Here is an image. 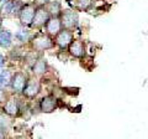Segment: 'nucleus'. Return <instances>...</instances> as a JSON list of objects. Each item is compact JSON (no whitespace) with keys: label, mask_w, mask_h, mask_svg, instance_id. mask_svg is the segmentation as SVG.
Returning <instances> with one entry per match:
<instances>
[{"label":"nucleus","mask_w":148,"mask_h":139,"mask_svg":"<svg viewBox=\"0 0 148 139\" xmlns=\"http://www.w3.org/2000/svg\"><path fill=\"white\" fill-rule=\"evenodd\" d=\"M30 46L35 52H43L47 50H52L54 47V39L46 32H38L36 35H32L30 39Z\"/></svg>","instance_id":"1"},{"label":"nucleus","mask_w":148,"mask_h":139,"mask_svg":"<svg viewBox=\"0 0 148 139\" xmlns=\"http://www.w3.org/2000/svg\"><path fill=\"white\" fill-rule=\"evenodd\" d=\"M59 20L63 29H68L74 31L79 25V16H78L77 10L74 9H62L59 14Z\"/></svg>","instance_id":"2"},{"label":"nucleus","mask_w":148,"mask_h":139,"mask_svg":"<svg viewBox=\"0 0 148 139\" xmlns=\"http://www.w3.org/2000/svg\"><path fill=\"white\" fill-rule=\"evenodd\" d=\"M36 5L34 3H26L22 4L20 10L17 13V19L20 21L21 26L24 27H31L32 20L35 16V11H36Z\"/></svg>","instance_id":"3"},{"label":"nucleus","mask_w":148,"mask_h":139,"mask_svg":"<svg viewBox=\"0 0 148 139\" xmlns=\"http://www.w3.org/2000/svg\"><path fill=\"white\" fill-rule=\"evenodd\" d=\"M0 112L9 115L10 118L18 117L20 112H21L20 102H18L17 98H15V97H9V98L3 101V106H1V108H0Z\"/></svg>","instance_id":"4"},{"label":"nucleus","mask_w":148,"mask_h":139,"mask_svg":"<svg viewBox=\"0 0 148 139\" xmlns=\"http://www.w3.org/2000/svg\"><path fill=\"white\" fill-rule=\"evenodd\" d=\"M41 92V81L38 77H29L26 85L22 90V96L27 99H35Z\"/></svg>","instance_id":"5"},{"label":"nucleus","mask_w":148,"mask_h":139,"mask_svg":"<svg viewBox=\"0 0 148 139\" xmlns=\"http://www.w3.org/2000/svg\"><path fill=\"white\" fill-rule=\"evenodd\" d=\"M21 0H3L1 8H0V14L3 17H14L17 16V13L22 5Z\"/></svg>","instance_id":"6"},{"label":"nucleus","mask_w":148,"mask_h":139,"mask_svg":"<svg viewBox=\"0 0 148 139\" xmlns=\"http://www.w3.org/2000/svg\"><path fill=\"white\" fill-rule=\"evenodd\" d=\"M49 17H51V14L48 13L47 8L46 6H37L31 27L32 29H36V30H42L46 25V22L49 20Z\"/></svg>","instance_id":"7"},{"label":"nucleus","mask_w":148,"mask_h":139,"mask_svg":"<svg viewBox=\"0 0 148 139\" xmlns=\"http://www.w3.org/2000/svg\"><path fill=\"white\" fill-rule=\"evenodd\" d=\"M27 80H29V77L25 72L22 71H17L15 73H12L11 76V81H10V88L12 91L14 95H21L22 93V90H24V87L26 85Z\"/></svg>","instance_id":"8"},{"label":"nucleus","mask_w":148,"mask_h":139,"mask_svg":"<svg viewBox=\"0 0 148 139\" xmlns=\"http://www.w3.org/2000/svg\"><path fill=\"white\" fill-rule=\"evenodd\" d=\"M53 39H54V45L57 46L59 50L66 51L68 49L69 44H71L72 40L74 39V32L68 29H62Z\"/></svg>","instance_id":"9"},{"label":"nucleus","mask_w":148,"mask_h":139,"mask_svg":"<svg viewBox=\"0 0 148 139\" xmlns=\"http://www.w3.org/2000/svg\"><path fill=\"white\" fill-rule=\"evenodd\" d=\"M68 55L75 58H83L86 54V47H85V42L80 39H73L72 42L68 46Z\"/></svg>","instance_id":"10"},{"label":"nucleus","mask_w":148,"mask_h":139,"mask_svg":"<svg viewBox=\"0 0 148 139\" xmlns=\"http://www.w3.org/2000/svg\"><path fill=\"white\" fill-rule=\"evenodd\" d=\"M38 107L42 113H52L58 107V99L53 95L45 96L38 102Z\"/></svg>","instance_id":"11"},{"label":"nucleus","mask_w":148,"mask_h":139,"mask_svg":"<svg viewBox=\"0 0 148 139\" xmlns=\"http://www.w3.org/2000/svg\"><path fill=\"white\" fill-rule=\"evenodd\" d=\"M43 29L46 30L45 31L46 34H48L49 36L54 38V36L63 29L62 24H61V20H59V16H51L49 20L46 22V25H45Z\"/></svg>","instance_id":"12"},{"label":"nucleus","mask_w":148,"mask_h":139,"mask_svg":"<svg viewBox=\"0 0 148 139\" xmlns=\"http://www.w3.org/2000/svg\"><path fill=\"white\" fill-rule=\"evenodd\" d=\"M48 70H49V66H48L47 61H46L43 57L37 58L31 66V71H32V73H34V76L38 77V78L43 77L46 73L48 72Z\"/></svg>","instance_id":"13"},{"label":"nucleus","mask_w":148,"mask_h":139,"mask_svg":"<svg viewBox=\"0 0 148 139\" xmlns=\"http://www.w3.org/2000/svg\"><path fill=\"white\" fill-rule=\"evenodd\" d=\"M14 35L9 30L0 29V47L3 49H10L12 46Z\"/></svg>","instance_id":"14"},{"label":"nucleus","mask_w":148,"mask_h":139,"mask_svg":"<svg viewBox=\"0 0 148 139\" xmlns=\"http://www.w3.org/2000/svg\"><path fill=\"white\" fill-rule=\"evenodd\" d=\"M94 5V0H73L72 6L77 11H89Z\"/></svg>","instance_id":"15"},{"label":"nucleus","mask_w":148,"mask_h":139,"mask_svg":"<svg viewBox=\"0 0 148 139\" xmlns=\"http://www.w3.org/2000/svg\"><path fill=\"white\" fill-rule=\"evenodd\" d=\"M45 6L47 8V10L51 14V16H59V14H61V11H62L61 1H58V0H49V3Z\"/></svg>","instance_id":"16"},{"label":"nucleus","mask_w":148,"mask_h":139,"mask_svg":"<svg viewBox=\"0 0 148 139\" xmlns=\"http://www.w3.org/2000/svg\"><path fill=\"white\" fill-rule=\"evenodd\" d=\"M11 76L12 73L6 71V70H3L0 72V88H6V87L10 86V81H11Z\"/></svg>","instance_id":"17"},{"label":"nucleus","mask_w":148,"mask_h":139,"mask_svg":"<svg viewBox=\"0 0 148 139\" xmlns=\"http://www.w3.org/2000/svg\"><path fill=\"white\" fill-rule=\"evenodd\" d=\"M31 34L27 30H20V31H17L16 34H15V39L17 41H20V42H29L30 39H31Z\"/></svg>","instance_id":"18"},{"label":"nucleus","mask_w":148,"mask_h":139,"mask_svg":"<svg viewBox=\"0 0 148 139\" xmlns=\"http://www.w3.org/2000/svg\"><path fill=\"white\" fill-rule=\"evenodd\" d=\"M9 118H10L9 115L0 112V129L1 131H8V128L11 126V122L9 120Z\"/></svg>","instance_id":"19"},{"label":"nucleus","mask_w":148,"mask_h":139,"mask_svg":"<svg viewBox=\"0 0 148 139\" xmlns=\"http://www.w3.org/2000/svg\"><path fill=\"white\" fill-rule=\"evenodd\" d=\"M32 3H34L36 6H45L49 3V0H34Z\"/></svg>","instance_id":"20"},{"label":"nucleus","mask_w":148,"mask_h":139,"mask_svg":"<svg viewBox=\"0 0 148 139\" xmlns=\"http://www.w3.org/2000/svg\"><path fill=\"white\" fill-rule=\"evenodd\" d=\"M5 62H6V58L4 57L1 54H0V70L4 68V66H5Z\"/></svg>","instance_id":"21"},{"label":"nucleus","mask_w":148,"mask_h":139,"mask_svg":"<svg viewBox=\"0 0 148 139\" xmlns=\"http://www.w3.org/2000/svg\"><path fill=\"white\" fill-rule=\"evenodd\" d=\"M5 137H6L5 131H1V129H0V139H1V138H5Z\"/></svg>","instance_id":"22"},{"label":"nucleus","mask_w":148,"mask_h":139,"mask_svg":"<svg viewBox=\"0 0 148 139\" xmlns=\"http://www.w3.org/2000/svg\"><path fill=\"white\" fill-rule=\"evenodd\" d=\"M3 97H4V92L3 88H0V102H3Z\"/></svg>","instance_id":"23"},{"label":"nucleus","mask_w":148,"mask_h":139,"mask_svg":"<svg viewBox=\"0 0 148 139\" xmlns=\"http://www.w3.org/2000/svg\"><path fill=\"white\" fill-rule=\"evenodd\" d=\"M3 20H4V17L1 16V14H0V29L3 27Z\"/></svg>","instance_id":"24"}]
</instances>
